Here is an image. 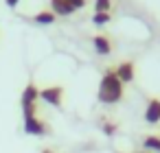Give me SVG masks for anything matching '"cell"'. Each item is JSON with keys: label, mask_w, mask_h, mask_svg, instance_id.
<instances>
[{"label": "cell", "mask_w": 160, "mask_h": 153, "mask_svg": "<svg viewBox=\"0 0 160 153\" xmlns=\"http://www.w3.org/2000/svg\"><path fill=\"white\" fill-rule=\"evenodd\" d=\"M97 98L99 103L103 105H114L123 98V83L121 79L116 77L114 68H108L101 77V83H99V92H97Z\"/></svg>", "instance_id": "6da1fadb"}, {"label": "cell", "mask_w": 160, "mask_h": 153, "mask_svg": "<svg viewBox=\"0 0 160 153\" xmlns=\"http://www.w3.org/2000/svg\"><path fill=\"white\" fill-rule=\"evenodd\" d=\"M38 98H40V88L31 81V83L24 88L22 96H20L22 114H24V116H35V114H38Z\"/></svg>", "instance_id": "7a4b0ae2"}, {"label": "cell", "mask_w": 160, "mask_h": 153, "mask_svg": "<svg viewBox=\"0 0 160 153\" xmlns=\"http://www.w3.org/2000/svg\"><path fill=\"white\" fill-rule=\"evenodd\" d=\"M40 98L53 107H62L64 103V88L62 85H48V88H42L40 90Z\"/></svg>", "instance_id": "3957f363"}, {"label": "cell", "mask_w": 160, "mask_h": 153, "mask_svg": "<svg viewBox=\"0 0 160 153\" xmlns=\"http://www.w3.org/2000/svg\"><path fill=\"white\" fill-rule=\"evenodd\" d=\"M24 131L29 136H46L48 133V125L44 120H40L38 114L35 116H24Z\"/></svg>", "instance_id": "277c9868"}, {"label": "cell", "mask_w": 160, "mask_h": 153, "mask_svg": "<svg viewBox=\"0 0 160 153\" xmlns=\"http://www.w3.org/2000/svg\"><path fill=\"white\" fill-rule=\"evenodd\" d=\"M114 72H116V77L121 79V83L125 85V83H132V81H134V77H136V66H134V61H121V64L114 68Z\"/></svg>", "instance_id": "5b68a950"}, {"label": "cell", "mask_w": 160, "mask_h": 153, "mask_svg": "<svg viewBox=\"0 0 160 153\" xmlns=\"http://www.w3.org/2000/svg\"><path fill=\"white\" fill-rule=\"evenodd\" d=\"M145 120L149 125H158L160 122V98H149L147 107H145Z\"/></svg>", "instance_id": "8992f818"}, {"label": "cell", "mask_w": 160, "mask_h": 153, "mask_svg": "<svg viewBox=\"0 0 160 153\" xmlns=\"http://www.w3.org/2000/svg\"><path fill=\"white\" fill-rule=\"evenodd\" d=\"M92 44H94V50H97L99 55H103V57L114 50V44H112V40H110L108 35H94V37H92Z\"/></svg>", "instance_id": "52a82bcc"}, {"label": "cell", "mask_w": 160, "mask_h": 153, "mask_svg": "<svg viewBox=\"0 0 160 153\" xmlns=\"http://www.w3.org/2000/svg\"><path fill=\"white\" fill-rule=\"evenodd\" d=\"M51 11L55 16H72L75 9L66 2V0H51Z\"/></svg>", "instance_id": "ba28073f"}, {"label": "cell", "mask_w": 160, "mask_h": 153, "mask_svg": "<svg viewBox=\"0 0 160 153\" xmlns=\"http://www.w3.org/2000/svg\"><path fill=\"white\" fill-rule=\"evenodd\" d=\"M33 22L35 24H53L55 22V13L48 9V11H40L38 16H33Z\"/></svg>", "instance_id": "9c48e42d"}, {"label": "cell", "mask_w": 160, "mask_h": 153, "mask_svg": "<svg viewBox=\"0 0 160 153\" xmlns=\"http://www.w3.org/2000/svg\"><path fill=\"white\" fill-rule=\"evenodd\" d=\"M142 144H145V149L160 153V136H147V138L142 140Z\"/></svg>", "instance_id": "30bf717a"}, {"label": "cell", "mask_w": 160, "mask_h": 153, "mask_svg": "<svg viewBox=\"0 0 160 153\" xmlns=\"http://www.w3.org/2000/svg\"><path fill=\"white\" fill-rule=\"evenodd\" d=\"M112 0H94V13H110Z\"/></svg>", "instance_id": "8fae6325"}, {"label": "cell", "mask_w": 160, "mask_h": 153, "mask_svg": "<svg viewBox=\"0 0 160 153\" xmlns=\"http://www.w3.org/2000/svg\"><path fill=\"white\" fill-rule=\"evenodd\" d=\"M110 20H112V13H94V16H92V22L99 24V26H101V24H108Z\"/></svg>", "instance_id": "7c38bea8"}, {"label": "cell", "mask_w": 160, "mask_h": 153, "mask_svg": "<svg viewBox=\"0 0 160 153\" xmlns=\"http://www.w3.org/2000/svg\"><path fill=\"white\" fill-rule=\"evenodd\" d=\"M66 2H68V5H70V7L77 11V9H83V7H86V2H88V0H66Z\"/></svg>", "instance_id": "4fadbf2b"}, {"label": "cell", "mask_w": 160, "mask_h": 153, "mask_svg": "<svg viewBox=\"0 0 160 153\" xmlns=\"http://www.w3.org/2000/svg\"><path fill=\"white\" fill-rule=\"evenodd\" d=\"M103 131H105L108 136H112V133L116 131V127H114V125H110V122H105V125H103Z\"/></svg>", "instance_id": "5bb4252c"}, {"label": "cell", "mask_w": 160, "mask_h": 153, "mask_svg": "<svg viewBox=\"0 0 160 153\" xmlns=\"http://www.w3.org/2000/svg\"><path fill=\"white\" fill-rule=\"evenodd\" d=\"M5 5H7L9 9H16V7L20 5V0H5Z\"/></svg>", "instance_id": "9a60e30c"}, {"label": "cell", "mask_w": 160, "mask_h": 153, "mask_svg": "<svg viewBox=\"0 0 160 153\" xmlns=\"http://www.w3.org/2000/svg\"><path fill=\"white\" fill-rule=\"evenodd\" d=\"M42 153H55L53 149H42Z\"/></svg>", "instance_id": "2e32d148"}]
</instances>
